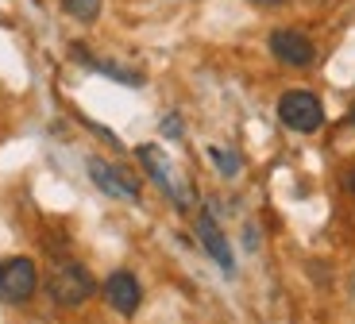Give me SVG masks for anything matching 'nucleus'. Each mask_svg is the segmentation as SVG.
I'll list each match as a JSON object with an SVG mask.
<instances>
[{
    "label": "nucleus",
    "instance_id": "obj_1",
    "mask_svg": "<svg viewBox=\"0 0 355 324\" xmlns=\"http://www.w3.org/2000/svg\"><path fill=\"white\" fill-rule=\"evenodd\" d=\"M93 289H97L93 274H89L81 263H73V259H66V263L54 266V271H51V282H46V293H51V301H54L58 309H78V305H85V301L93 298Z\"/></svg>",
    "mask_w": 355,
    "mask_h": 324
},
{
    "label": "nucleus",
    "instance_id": "obj_2",
    "mask_svg": "<svg viewBox=\"0 0 355 324\" xmlns=\"http://www.w3.org/2000/svg\"><path fill=\"white\" fill-rule=\"evenodd\" d=\"M278 120L297 135H313L324 123V105H320V96L309 93V89H290V93L278 96Z\"/></svg>",
    "mask_w": 355,
    "mask_h": 324
},
{
    "label": "nucleus",
    "instance_id": "obj_3",
    "mask_svg": "<svg viewBox=\"0 0 355 324\" xmlns=\"http://www.w3.org/2000/svg\"><path fill=\"white\" fill-rule=\"evenodd\" d=\"M35 286H39V271L31 259L16 255V259H4L0 263V301L4 305H24V301L35 298Z\"/></svg>",
    "mask_w": 355,
    "mask_h": 324
},
{
    "label": "nucleus",
    "instance_id": "obj_4",
    "mask_svg": "<svg viewBox=\"0 0 355 324\" xmlns=\"http://www.w3.org/2000/svg\"><path fill=\"white\" fill-rule=\"evenodd\" d=\"M266 46H270V54H275L282 66H290V70H305V66H313V58H317L313 39L305 35V31H293V27H278V31H270Z\"/></svg>",
    "mask_w": 355,
    "mask_h": 324
},
{
    "label": "nucleus",
    "instance_id": "obj_5",
    "mask_svg": "<svg viewBox=\"0 0 355 324\" xmlns=\"http://www.w3.org/2000/svg\"><path fill=\"white\" fill-rule=\"evenodd\" d=\"M89 178H93V185H101L108 197H120V201H139V182H135L128 170L105 162V158H89Z\"/></svg>",
    "mask_w": 355,
    "mask_h": 324
},
{
    "label": "nucleus",
    "instance_id": "obj_6",
    "mask_svg": "<svg viewBox=\"0 0 355 324\" xmlns=\"http://www.w3.org/2000/svg\"><path fill=\"white\" fill-rule=\"evenodd\" d=\"M105 301H108V305H112L120 316H135V309H139V301H143V289H139V282H135V274H132V271L108 274V282H105Z\"/></svg>",
    "mask_w": 355,
    "mask_h": 324
},
{
    "label": "nucleus",
    "instance_id": "obj_7",
    "mask_svg": "<svg viewBox=\"0 0 355 324\" xmlns=\"http://www.w3.org/2000/svg\"><path fill=\"white\" fill-rule=\"evenodd\" d=\"M197 236H201V244H205V251L216 259V266H220L224 274H232L236 271V259H232V247H228V236L220 232V224H216L209 212H205L201 220H197Z\"/></svg>",
    "mask_w": 355,
    "mask_h": 324
},
{
    "label": "nucleus",
    "instance_id": "obj_8",
    "mask_svg": "<svg viewBox=\"0 0 355 324\" xmlns=\"http://www.w3.org/2000/svg\"><path fill=\"white\" fill-rule=\"evenodd\" d=\"M139 162L147 167V174L155 178V185H159L162 193H170V197L178 201V209H186V197L178 193V185H174V170H170V162L162 158V151H159V147H151V143H143V147H139Z\"/></svg>",
    "mask_w": 355,
    "mask_h": 324
},
{
    "label": "nucleus",
    "instance_id": "obj_9",
    "mask_svg": "<svg viewBox=\"0 0 355 324\" xmlns=\"http://www.w3.org/2000/svg\"><path fill=\"white\" fill-rule=\"evenodd\" d=\"M73 58H78L81 66H89V70H97V74H105V78L120 81V85H132V89H139V85H143V78H139V74L124 70V66H112V62H101V58H93V54H89L81 43L73 46Z\"/></svg>",
    "mask_w": 355,
    "mask_h": 324
},
{
    "label": "nucleus",
    "instance_id": "obj_10",
    "mask_svg": "<svg viewBox=\"0 0 355 324\" xmlns=\"http://www.w3.org/2000/svg\"><path fill=\"white\" fill-rule=\"evenodd\" d=\"M62 8L73 19H81V24H93L101 16V0H62Z\"/></svg>",
    "mask_w": 355,
    "mask_h": 324
},
{
    "label": "nucleus",
    "instance_id": "obj_11",
    "mask_svg": "<svg viewBox=\"0 0 355 324\" xmlns=\"http://www.w3.org/2000/svg\"><path fill=\"white\" fill-rule=\"evenodd\" d=\"M209 158H213V162L224 170V174H236V170H240V158L228 155V151H220V147H209Z\"/></svg>",
    "mask_w": 355,
    "mask_h": 324
},
{
    "label": "nucleus",
    "instance_id": "obj_12",
    "mask_svg": "<svg viewBox=\"0 0 355 324\" xmlns=\"http://www.w3.org/2000/svg\"><path fill=\"white\" fill-rule=\"evenodd\" d=\"M162 132H166V135H182V123L170 116V120H162Z\"/></svg>",
    "mask_w": 355,
    "mask_h": 324
},
{
    "label": "nucleus",
    "instance_id": "obj_13",
    "mask_svg": "<svg viewBox=\"0 0 355 324\" xmlns=\"http://www.w3.org/2000/svg\"><path fill=\"white\" fill-rule=\"evenodd\" d=\"M255 8H282V4H290V0H251Z\"/></svg>",
    "mask_w": 355,
    "mask_h": 324
},
{
    "label": "nucleus",
    "instance_id": "obj_14",
    "mask_svg": "<svg viewBox=\"0 0 355 324\" xmlns=\"http://www.w3.org/2000/svg\"><path fill=\"white\" fill-rule=\"evenodd\" d=\"M347 185H352V193H355V174H352V178H347Z\"/></svg>",
    "mask_w": 355,
    "mask_h": 324
},
{
    "label": "nucleus",
    "instance_id": "obj_15",
    "mask_svg": "<svg viewBox=\"0 0 355 324\" xmlns=\"http://www.w3.org/2000/svg\"><path fill=\"white\" fill-rule=\"evenodd\" d=\"M352 123H355V108H352Z\"/></svg>",
    "mask_w": 355,
    "mask_h": 324
}]
</instances>
